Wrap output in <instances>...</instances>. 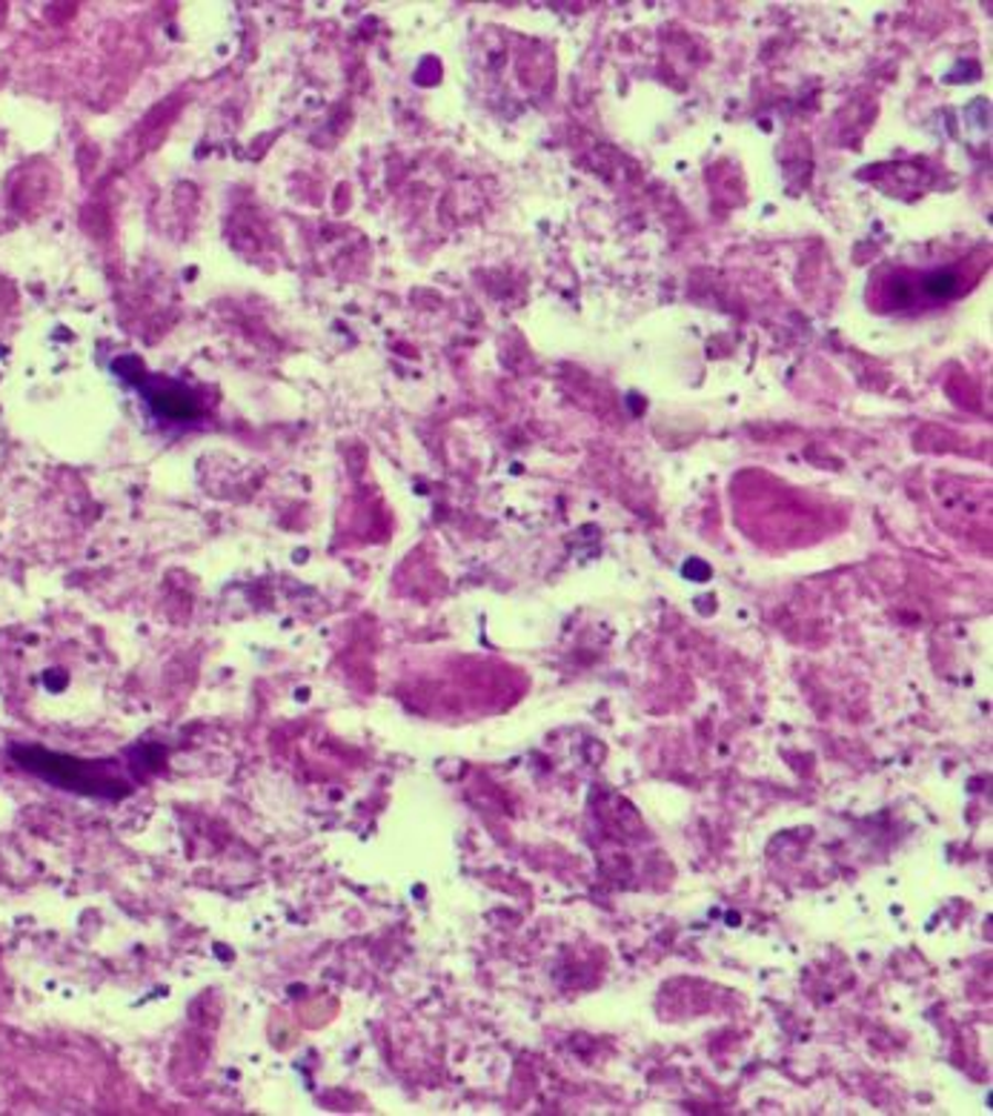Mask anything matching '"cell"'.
<instances>
[{
    "label": "cell",
    "mask_w": 993,
    "mask_h": 1116,
    "mask_svg": "<svg viewBox=\"0 0 993 1116\" xmlns=\"http://www.w3.org/2000/svg\"><path fill=\"white\" fill-rule=\"evenodd\" d=\"M12 756L18 759L23 771L35 773L52 784H61L66 791H78L86 796H124L127 784L106 773V762H84V759L57 756L38 748H14Z\"/></svg>",
    "instance_id": "cell-1"
},
{
    "label": "cell",
    "mask_w": 993,
    "mask_h": 1116,
    "mask_svg": "<svg viewBox=\"0 0 993 1116\" xmlns=\"http://www.w3.org/2000/svg\"><path fill=\"white\" fill-rule=\"evenodd\" d=\"M925 287H928V292H933V296H951V292H957V278L953 276H930Z\"/></svg>",
    "instance_id": "cell-2"
}]
</instances>
